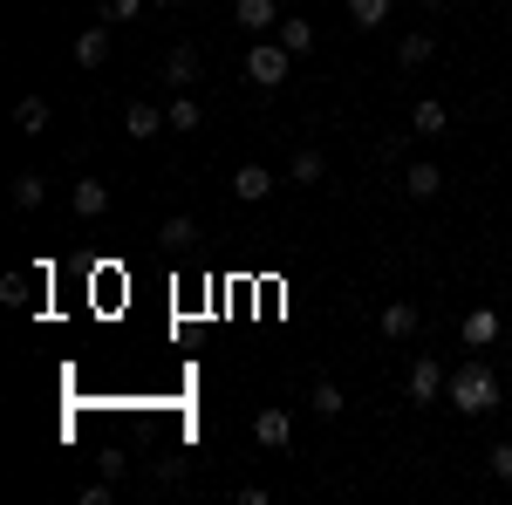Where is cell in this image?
<instances>
[{"label":"cell","instance_id":"obj_22","mask_svg":"<svg viewBox=\"0 0 512 505\" xmlns=\"http://www.w3.org/2000/svg\"><path fill=\"white\" fill-rule=\"evenodd\" d=\"M342 410H349V396L328 383V376H315V417H342Z\"/></svg>","mask_w":512,"mask_h":505},{"label":"cell","instance_id":"obj_14","mask_svg":"<svg viewBox=\"0 0 512 505\" xmlns=\"http://www.w3.org/2000/svg\"><path fill=\"white\" fill-rule=\"evenodd\" d=\"M287 178H294V185H321V178H328V157H321L315 144H301V151L287 157Z\"/></svg>","mask_w":512,"mask_h":505},{"label":"cell","instance_id":"obj_28","mask_svg":"<svg viewBox=\"0 0 512 505\" xmlns=\"http://www.w3.org/2000/svg\"><path fill=\"white\" fill-rule=\"evenodd\" d=\"M158 7H178V0H158Z\"/></svg>","mask_w":512,"mask_h":505},{"label":"cell","instance_id":"obj_10","mask_svg":"<svg viewBox=\"0 0 512 505\" xmlns=\"http://www.w3.org/2000/svg\"><path fill=\"white\" fill-rule=\"evenodd\" d=\"M253 437H260L267 451H287V444H294V417H287V410H260V417H253Z\"/></svg>","mask_w":512,"mask_h":505},{"label":"cell","instance_id":"obj_4","mask_svg":"<svg viewBox=\"0 0 512 505\" xmlns=\"http://www.w3.org/2000/svg\"><path fill=\"white\" fill-rule=\"evenodd\" d=\"M444 383H451V376L437 369L431 355H417V362H410V376H403V389H410V403H437V396H444Z\"/></svg>","mask_w":512,"mask_h":505},{"label":"cell","instance_id":"obj_21","mask_svg":"<svg viewBox=\"0 0 512 505\" xmlns=\"http://www.w3.org/2000/svg\"><path fill=\"white\" fill-rule=\"evenodd\" d=\"M41 198H48V185H41V171H21V178H14V212H35Z\"/></svg>","mask_w":512,"mask_h":505},{"label":"cell","instance_id":"obj_5","mask_svg":"<svg viewBox=\"0 0 512 505\" xmlns=\"http://www.w3.org/2000/svg\"><path fill=\"white\" fill-rule=\"evenodd\" d=\"M233 21L246 35H274L280 28V0H233Z\"/></svg>","mask_w":512,"mask_h":505},{"label":"cell","instance_id":"obj_15","mask_svg":"<svg viewBox=\"0 0 512 505\" xmlns=\"http://www.w3.org/2000/svg\"><path fill=\"white\" fill-rule=\"evenodd\" d=\"M274 41L287 48V55H315V21H287V14H280Z\"/></svg>","mask_w":512,"mask_h":505},{"label":"cell","instance_id":"obj_7","mask_svg":"<svg viewBox=\"0 0 512 505\" xmlns=\"http://www.w3.org/2000/svg\"><path fill=\"white\" fill-rule=\"evenodd\" d=\"M458 335H465V349H492L499 342V308H472L458 321Z\"/></svg>","mask_w":512,"mask_h":505},{"label":"cell","instance_id":"obj_13","mask_svg":"<svg viewBox=\"0 0 512 505\" xmlns=\"http://www.w3.org/2000/svg\"><path fill=\"white\" fill-rule=\"evenodd\" d=\"M76 62H82V69H103V62H110V28H103V21L76 35Z\"/></svg>","mask_w":512,"mask_h":505},{"label":"cell","instance_id":"obj_8","mask_svg":"<svg viewBox=\"0 0 512 505\" xmlns=\"http://www.w3.org/2000/svg\"><path fill=\"white\" fill-rule=\"evenodd\" d=\"M417 328H424L417 301H390V308H383V342H410Z\"/></svg>","mask_w":512,"mask_h":505},{"label":"cell","instance_id":"obj_17","mask_svg":"<svg viewBox=\"0 0 512 505\" xmlns=\"http://www.w3.org/2000/svg\"><path fill=\"white\" fill-rule=\"evenodd\" d=\"M403 192H410V198H437V192H444V171H437L431 157L410 164V171H403Z\"/></svg>","mask_w":512,"mask_h":505},{"label":"cell","instance_id":"obj_24","mask_svg":"<svg viewBox=\"0 0 512 505\" xmlns=\"http://www.w3.org/2000/svg\"><path fill=\"white\" fill-rule=\"evenodd\" d=\"M198 123H205V110H198L192 96H178V103H171V130H198Z\"/></svg>","mask_w":512,"mask_h":505},{"label":"cell","instance_id":"obj_23","mask_svg":"<svg viewBox=\"0 0 512 505\" xmlns=\"http://www.w3.org/2000/svg\"><path fill=\"white\" fill-rule=\"evenodd\" d=\"M144 0H96V21H137Z\"/></svg>","mask_w":512,"mask_h":505},{"label":"cell","instance_id":"obj_26","mask_svg":"<svg viewBox=\"0 0 512 505\" xmlns=\"http://www.w3.org/2000/svg\"><path fill=\"white\" fill-rule=\"evenodd\" d=\"M485 465H492V478H512V444H492Z\"/></svg>","mask_w":512,"mask_h":505},{"label":"cell","instance_id":"obj_2","mask_svg":"<svg viewBox=\"0 0 512 505\" xmlns=\"http://www.w3.org/2000/svg\"><path fill=\"white\" fill-rule=\"evenodd\" d=\"M287 62H294V55H287L274 35H253V48H246V82H253V89H280V82H287Z\"/></svg>","mask_w":512,"mask_h":505},{"label":"cell","instance_id":"obj_27","mask_svg":"<svg viewBox=\"0 0 512 505\" xmlns=\"http://www.w3.org/2000/svg\"><path fill=\"white\" fill-rule=\"evenodd\" d=\"M417 7H424V14H444V0H417Z\"/></svg>","mask_w":512,"mask_h":505},{"label":"cell","instance_id":"obj_16","mask_svg":"<svg viewBox=\"0 0 512 505\" xmlns=\"http://www.w3.org/2000/svg\"><path fill=\"white\" fill-rule=\"evenodd\" d=\"M431 55H437V35H431V28H417V35L396 41V62H403V69H424Z\"/></svg>","mask_w":512,"mask_h":505},{"label":"cell","instance_id":"obj_18","mask_svg":"<svg viewBox=\"0 0 512 505\" xmlns=\"http://www.w3.org/2000/svg\"><path fill=\"white\" fill-rule=\"evenodd\" d=\"M164 246H171V253H185V246H198V219L192 212H171V219H164Z\"/></svg>","mask_w":512,"mask_h":505},{"label":"cell","instance_id":"obj_1","mask_svg":"<svg viewBox=\"0 0 512 505\" xmlns=\"http://www.w3.org/2000/svg\"><path fill=\"white\" fill-rule=\"evenodd\" d=\"M444 396H451V410H458V417H492V410H499V369L472 355V362H458V369H451Z\"/></svg>","mask_w":512,"mask_h":505},{"label":"cell","instance_id":"obj_9","mask_svg":"<svg viewBox=\"0 0 512 505\" xmlns=\"http://www.w3.org/2000/svg\"><path fill=\"white\" fill-rule=\"evenodd\" d=\"M410 130H417V137H444V130H451V110H444L437 96H417V103H410Z\"/></svg>","mask_w":512,"mask_h":505},{"label":"cell","instance_id":"obj_25","mask_svg":"<svg viewBox=\"0 0 512 505\" xmlns=\"http://www.w3.org/2000/svg\"><path fill=\"white\" fill-rule=\"evenodd\" d=\"M110 499H117V485H110V471H103L96 485H82V505H110Z\"/></svg>","mask_w":512,"mask_h":505},{"label":"cell","instance_id":"obj_12","mask_svg":"<svg viewBox=\"0 0 512 505\" xmlns=\"http://www.w3.org/2000/svg\"><path fill=\"white\" fill-rule=\"evenodd\" d=\"M69 205H76V219H103L110 212V185L103 178H82L76 192H69Z\"/></svg>","mask_w":512,"mask_h":505},{"label":"cell","instance_id":"obj_20","mask_svg":"<svg viewBox=\"0 0 512 505\" xmlns=\"http://www.w3.org/2000/svg\"><path fill=\"white\" fill-rule=\"evenodd\" d=\"M349 21L362 28V35H376V28L390 21V0H349Z\"/></svg>","mask_w":512,"mask_h":505},{"label":"cell","instance_id":"obj_19","mask_svg":"<svg viewBox=\"0 0 512 505\" xmlns=\"http://www.w3.org/2000/svg\"><path fill=\"white\" fill-rule=\"evenodd\" d=\"M14 130H21V137H41V130H48V103H41V96H21V103H14Z\"/></svg>","mask_w":512,"mask_h":505},{"label":"cell","instance_id":"obj_11","mask_svg":"<svg viewBox=\"0 0 512 505\" xmlns=\"http://www.w3.org/2000/svg\"><path fill=\"white\" fill-rule=\"evenodd\" d=\"M164 82H171V89H192L198 82V48L192 41H178V48L164 55Z\"/></svg>","mask_w":512,"mask_h":505},{"label":"cell","instance_id":"obj_3","mask_svg":"<svg viewBox=\"0 0 512 505\" xmlns=\"http://www.w3.org/2000/svg\"><path fill=\"white\" fill-rule=\"evenodd\" d=\"M158 130H171V110H158V103H144V96H137V103L123 110V137H137V144H151Z\"/></svg>","mask_w":512,"mask_h":505},{"label":"cell","instance_id":"obj_6","mask_svg":"<svg viewBox=\"0 0 512 505\" xmlns=\"http://www.w3.org/2000/svg\"><path fill=\"white\" fill-rule=\"evenodd\" d=\"M267 192H274V171H267V164H239L233 171V198L239 205H260Z\"/></svg>","mask_w":512,"mask_h":505}]
</instances>
